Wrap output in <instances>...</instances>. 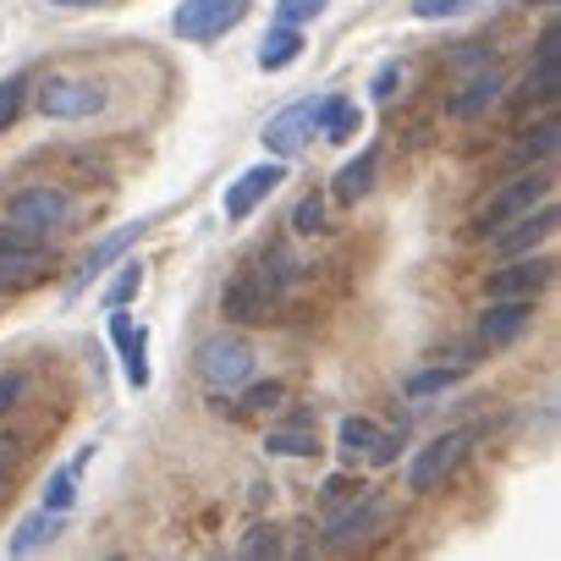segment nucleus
I'll list each match as a JSON object with an SVG mask.
<instances>
[{"label": "nucleus", "mask_w": 561, "mask_h": 561, "mask_svg": "<svg viewBox=\"0 0 561 561\" xmlns=\"http://www.w3.org/2000/svg\"><path fill=\"white\" fill-rule=\"evenodd\" d=\"M358 127H364V116H358V105H353L347 94H325V100L314 105V133H320L325 144H353Z\"/></svg>", "instance_id": "18"}, {"label": "nucleus", "mask_w": 561, "mask_h": 561, "mask_svg": "<svg viewBox=\"0 0 561 561\" xmlns=\"http://www.w3.org/2000/svg\"><path fill=\"white\" fill-rule=\"evenodd\" d=\"M298 56H304V28H293V23H275L264 34V45H259V67L264 72H287Z\"/></svg>", "instance_id": "22"}, {"label": "nucleus", "mask_w": 561, "mask_h": 561, "mask_svg": "<svg viewBox=\"0 0 561 561\" xmlns=\"http://www.w3.org/2000/svg\"><path fill=\"white\" fill-rule=\"evenodd\" d=\"M550 193H556L550 171H545V165H528L523 176H512L501 193H490V198H484V209L473 215V226H479V231H495V226H506V220L528 215L534 204H545Z\"/></svg>", "instance_id": "2"}, {"label": "nucleus", "mask_w": 561, "mask_h": 561, "mask_svg": "<svg viewBox=\"0 0 561 561\" xmlns=\"http://www.w3.org/2000/svg\"><path fill=\"white\" fill-rule=\"evenodd\" d=\"M468 7H473V0H413V18L419 23H440V18H457Z\"/></svg>", "instance_id": "33"}, {"label": "nucleus", "mask_w": 561, "mask_h": 561, "mask_svg": "<svg viewBox=\"0 0 561 561\" xmlns=\"http://www.w3.org/2000/svg\"><path fill=\"white\" fill-rule=\"evenodd\" d=\"M358 490H364V484H353L347 473H336V479H325V490H320V495H325L331 506H342V501H347V495H358Z\"/></svg>", "instance_id": "37"}, {"label": "nucleus", "mask_w": 561, "mask_h": 561, "mask_svg": "<svg viewBox=\"0 0 561 561\" xmlns=\"http://www.w3.org/2000/svg\"><path fill=\"white\" fill-rule=\"evenodd\" d=\"M556 280V264H550V253H512V264H501V270H490V280H484V298H539L545 287Z\"/></svg>", "instance_id": "6"}, {"label": "nucleus", "mask_w": 561, "mask_h": 561, "mask_svg": "<svg viewBox=\"0 0 561 561\" xmlns=\"http://www.w3.org/2000/svg\"><path fill=\"white\" fill-rule=\"evenodd\" d=\"M280 182H287V160H264V165H248L231 187H226V220H248Z\"/></svg>", "instance_id": "10"}, {"label": "nucleus", "mask_w": 561, "mask_h": 561, "mask_svg": "<svg viewBox=\"0 0 561 561\" xmlns=\"http://www.w3.org/2000/svg\"><path fill=\"white\" fill-rule=\"evenodd\" d=\"M561 56H556V28H545L539 34V61H534V72L523 78V89H517V111H534V105H556V94H561Z\"/></svg>", "instance_id": "15"}, {"label": "nucleus", "mask_w": 561, "mask_h": 561, "mask_svg": "<svg viewBox=\"0 0 561 561\" xmlns=\"http://www.w3.org/2000/svg\"><path fill=\"white\" fill-rule=\"evenodd\" d=\"M309 138H314V100H298V105H287L280 116L264 122V149L275 160H293Z\"/></svg>", "instance_id": "14"}, {"label": "nucleus", "mask_w": 561, "mask_h": 561, "mask_svg": "<svg viewBox=\"0 0 561 561\" xmlns=\"http://www.w3.org/2000/svg\"><path fill=\"white\" fill-rule=\"evenodd\" d=\"M50 259V242L18 231V226H0V293H18L23 280H34Z\"/></svg>", "instance_id": "7"}, {"label": "nucleus", "mask_w": 561, "mask_h": 561, "mask_svg": "<svg viewBox=\"0 0 561 561\" xmlns=\"http://www.w3.org/2000/svg\"><path fill=\"white\" fill-rule=\"evenodd\" d=\"M7 220H12L18 231H28V237L50 242V237H56V231H67V220H72V193H67V187H56V182H34V187L12 193Z\"/></svg>", "instance_id": "1"}, {"label": "nucleus", "mask_w": 561, "mask_h": 561, "mask_svg": "<svg viewBox=\"0 0 561 561\" xmlns=\"http://www.w3.org/2000/svg\"><path fill=\"white\" fill-rule=\"evenodd\" d=\"M198 375L215 386V391H231L253 375V347L242 336H209L198 347Z\"/></svg>", "instance_id": "8"}, {"label": "nucleus", "mask_w": 561, "mask_h": 561, "mask_svg": "<svg viewBox=\"0 0 561 561\" xmlns=\"http://www.w3.org/2000/svg\"><path fill=\"white\" fill-rule=\"evenodd\" d=\"M386 517V501L364 484L358 495H347V512H336L331 517V528H325V545L331 550H342V545H358V539H369L375 534V523Z\"/></svg>", "instance_id": "11"}, {"label": "nucleus", "mask_w": 561, "mask_h": 561, "mask_svg": "<svg viewBox=\"0 0 561 561\" xmlns=\"http://www.w3.org/2000/svg\"><path fill=\"white\" fill-rule=\"evenodd\" d=\"M462 457H468V430L435 435L430 446H419V451H413V462H408V490H413V495L446 490V479L462 468Z\"/></svg>", "instance_id": "4"}, {"label": "nucleus", "mask_w": 561, "mask_h": 561, "mask_svg": "<svg viewBox=\"0 0 561 561\" xmlns=\"http://www.w3.org/2000/svg\"><path fill=\"white\" fill-rule=\"evenodd\" d=\"M138 287H144V264H138V259H122L111 293H105V309H127V304L138 298Z\"/></svg>", "instance_id": "28"}, {"label": "nucleus", "mask_w": 561, "mask_h": 561, "mask_svg": "<svg viewBox=\"0 0 561 561\" xmlns=\"http://www.w3.org/2000/svg\"><path fill=\"white\" fill-rule=\"evenodd\" d=\"M501 94H506V78H501V72L490 67V72L468 78V89H462V94L451 100V116H457V122H473V116H484V111H490V105H495Z\"/></svg>", "instance_id": "20"}, {"label": "nucleus", "mask_w": 561, "mask_h": 561, "mask_svg": "<svg viewBox=\"0 0 561 561\" xmlns=\"http://www.w3.org/2000/svg\"><path fill=\"white\" fill-rule=\"evenodd\" d=\"M397 83H402V61H386V67L375 72V89H369V94H375V100H391Z\"/></svg>", "instance_id": "36"}, {"label": "nucleus", "mask_w": 561, "mask_h": 561, "mask_svg": "<svg viewBox=\"0 0 561 561\" xmlns=\"http://www.w3.org/2000/svg\"><path fill=\"white\" fill-rule=\"evenodd\" d=\"M462 375H468L462 364H430V369H413V375L402 380V397H413V402H424V397H440V391H451Z\"/></svg>", "instance_id": "26"}, {"label": "nucleus", "mask_w": 561, "mask_h": 561, "mask_svg": "<svg viewBox=\"0 0 561 561\" xmlns=\"http://www.w3.org/2000/svg\"><path fill=\"white\" fill-rule=\"evenodd\" d=\"M89 462H94V440H89L67 468H56V473H50V484H45V501H39V506H50V512H72V501H78V473H83Z\"/></svg>", "instance_id": "23"}, {"label": "nucleus", "mask_w": 561, "mask_h": 561, "mask_svg": "<svg viewBox=\"0 0 561 561\" xmlns=\"http://www.w3.org/2000/svg\"><path fill=\"white\" fill-rule=\"evenodd\" d=\"M111 342H116V353H122V375H127V386L144 391V386H149V331L133 325L122 309H111Z\"/></svg>", "instance_id": "16"}, {"label": "nucleus", "mask_w": 561, "mask_h": 561, "mask_svg": "<svg viewBox=\"0 0 561 561\" xmlns=\"http://www.w3.org/2000/svg\"><path fill=\"white\" fill-rule=\"evenodd\" d=\"M550 231H556V204L545 198V204H534L528 215L495 226V231H490V248H495L501 259H512V253H534V248L550 242Z\"/></svg>", "instance_id": "9"}, {"label": "nucleus", "mask_w": 561, "mask_h": 561, "mask_svg": "<svg viewBox=\"0 0 561 561\" xmlns=\"http://www.w3.org/2000/svg\"><path fill=\"white\" fill-rule=\"evenodd\" d=\"M534 325V298H490L479 314V342L484 347H506Z\"/></svg>", "instance_id": "13"}, {"label": "nucleus", "mask_w": 561, "mask_h": 561, "mask_svg": "<svg viewBox=\"0 0 561 561\" xmlns=\"http://www.w3.org/2000/svg\"><path fill=\"white\" fill-rule=\"evenodd\" d=\"M293 231H304V237L325 231V198H320V193H309V198L293 209Z\"/></svg>", "instance_id": "32"}, {"label": "nucleus", "mask_w": 561, "mask_h": 561, "mask_svg": "<svg viewBox=\"0 0 561 561\" xmlns=\"http://www.w3.org/2000/svg\"><path fill=\"white\" fill-rule=\"evenodd\" d=\"M23 94H28V72H12L7 83H0V133L23 116Z\"/></svg>", "instance_id": "30"}, {"label": "nucleus", "mask_w": 561, "mask_h": 561, "mask_svg": "<svg viewBox=\"0 0 561 561\" xmlns=\"http://www.w3.org/2000/svg\"><path fill=\"white\" fill-rule=\"evenodd\" d=\"M111 105V94H105V83H94V78H50L45 89H39V111L50 116V122H89V116H100Z\"/></svg>", "instance_id": "5"}, {"label": "nucleus", "mask_w": 561, "mask_h": 561, "mask_svg": "<svg viewBox=\"0 0 561 561\" xmlns=\"http://www.w3.org/2000/svg\"><path fill=\"white\" fill-rule=\"evenodd\" d=\"M23 391H28V375H18V369H12V375H0V419H7V413L23 402Z\"/></svg>", "instance_id": "34"}, {"label": "nucleus", "mask_w": 561, "mask_h": 561, "mask_svg": "<svg viewBox=\"0 0 561 561\" xmlns=\"http://www.w3.org/2000/svg\"><path fill=\"white\" fill-rule=\"evenodd\" d=\"M220 314L231 325H270L275 293L264 287V280H253V275H237V280H226V293H220Z\"/></svg>", "instance_id": "12"}, {"label": "nucleus", "mask_w": 561, "mask_h": 561, "mask_svg": "<svg viewBox=\"0 0 561 561\" xmlns=\"http://www.w3.org/2000/svg\"><path fill=\"white\" fill-rule=\"evenodd\" d=\"M561 149V122L556 116H545L539 127H528L523 138H517V149H512V165L517 171H528V165H550V154Z\"/></svg>", "instance_id": "21"}, {"label": "nucleus", "mask_w": 561, "mask_h": 561, "mask_svg": "<svg viewBox=\"0 0 561 561\" xmlns=\"http://www.w3.org/2000/svg\"><path fill=\"white\" fill-rule=\"evenodd\" d=\"M0 484H7V462H0Z\"/></svg>", "instance_id": "40"}, {"label": "nucleus", "mask_w": 561, "mask_h": 561, "mask_svg": "<svg viewBox=\"0 0 561 561\" xmlns=\"http://www.w3.org/2000/svg\"><path fill=\"white\" fill-rule=\"evenodd\" d=\"M375 171H380V149L369 144L358 160H347V165L336 171V198H342V204H358V198L375 187Z\"/></svg>", "instance_id": "24"}, {"label": "nucleus", "mask_w": 561, "mask_h": 561, "mask_svg": "<svg viewBox=\"0 0 561 561\" xmlns=\"http://www.w3.org/2000/svg\"><path fill=\"white\" fill-rule=\"evenodd\" d=\"M325 7H331V0H275V23H293V28H304V23H314Z\"/></svg>", "instance_id": "31"}, {"label": "nucleus", "mask_w": 561, "mask_h": 561, "mask_svg": "<svg viewBox=\"0 0 561 561\" xmlns=\"http://www.w3.org/2000/svg\"><path fill=\"white\" fill-rule=\"evenodd\" d=\"M253 0H182L171 12V34L176 39H193V45H209V39H226L242 18H248Z\"/></svg>", "instance_id": "3"}, {"label": "nucleus", "mask_w": 561, "mask_h": 561, "mask_svg": "<svg viewBox=\"0 0 561 561\" xmlns=\"http://www.w3.org/2000/svg\"><path fill=\"white\" fill-rule=\"evenodd\" d=\"M50 7H67V12H83V7H105V0H50Z\"/></svg>", "instance_id": "39"}, {"label": "nucleus", "mask_w": 561, "mask_h": 561, "mask_svg": "<svg viewBox=\"0 0 561 561\" xmlns=\"http://www.w3.org/2000/svg\"><path fill=\"white\" fill-rule=\"evenodd\" d=\"M397 446H402V435H391V430H380V440H375V451H369V462H397Z\"/></svg>", "instance_id": "38"}, {"label": "nucleus", "mask_w": 561, "mask_h": 561, "mask_svg": "<svg viewBox=\"0 0 561 561\" xmlns=\"http://www.w3.org/2000/svg\"><path fill=\"white\" fill-rule=\"evenodd\" d=\"M375 440H380V424H375V419H342V430H336V446H342L347 457H369Z\"/></svg>", "instance_id": "27"}, {"label": "nucleus", "mask_w": 561, "mask_h": 561, "mask_svg": "<svg viewBox=\"0 0 561 561\" xmlns=\"http://www.w3.org/2000/svg\"><path fill=\"white\" fill-rule=\"evenodd\" d=\"M264 451H270V457H314V451H320L314 419H298L293 430H270V435H264Z\"/></svg>", "instance_id": "25"}, {"label": "nucleus", "mask_w": 561, "mask_h": 561, "mask_svg": "<svg viewBox=\"0 0 561 561\" xmlns=\"http://www.w3.org/2000/svg\"><path fill=\"white\" fill-rule=\"evenodd\" d=\"M149 226H154V220H133V226L111 231L105 242H94V253H89V259L78 264V275H72V287H67V298H78V293L89 287V280H100V275H105V264H116V259H122V253H127V248H133V242H138V237H144Z\"/></svg>", "instance_id": "17"}, {"label": "nucleus", "mask_w": 561, "mask_h": 561, "mask_svg": "<svg viewBox=\"0 0 561 561\" xmlns=\"http://www.w3.org/2000/svg\"><path fill=\"white\" fill-rule=\"evenodd\" d=\"M280 550H287V539H280V528L275 523H259L242 545H237V556L242 561H259V556H280Z\"/></svg>", "instance_id": "29"}, {"label": "nucleus", "mask_w": 561, "mask_h": 561, "mask_svg": "<svg viewBox=\"0 0 561 561\" xmlns=\"http://www.w3.org/2000/svg\"><path fill=\"white\" fill-rule=\"evenodd\" d=\"M275 402H280V386H275V380H259V386H248V397H242V408H248V413L275 408Z\"/></svg>", "instance_id": "35"}, {"label": "nucleus", "mask_w": 561, "mask_h": 561, "mask_svg": "<svg viewBox=\"0 0 561 561\" xmlns=\"http://www.w3.org/2000/svg\"><path fill=\"white\" fill-rule=\"evenodd\" d=\"M61 517H67V512H50V506L28 512V517L18 523V534L7 539V556H34V550L56 545V534H61Z\"/></svg>", "instance_id": "19"}]
</instances>
